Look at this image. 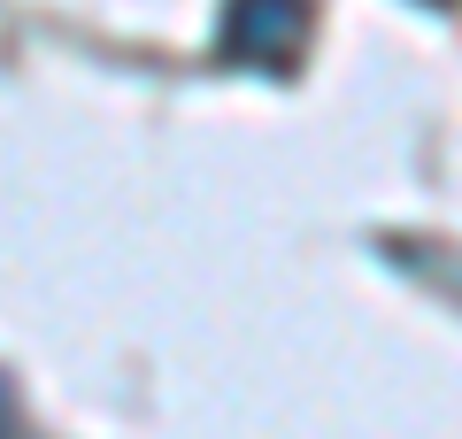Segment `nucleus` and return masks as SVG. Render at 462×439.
<instances>
[{"label":"nucleus","mask_w":462,"mask_h":439,"mask_svg":"<svg viewBox=\"0 0 462 439\" xmlns=\"http://www.w3.org/2000/svg\"><path fill=\"white\" fill-rule=\"evenodd\" d=\"M300 0H239L231 8V47H247L254 62H278L285 47L300 39Z\"/></svg>","instance_id":"1"}]
</instances>
